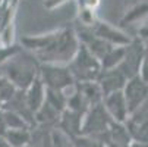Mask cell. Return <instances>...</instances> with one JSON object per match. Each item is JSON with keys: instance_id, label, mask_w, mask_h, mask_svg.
<instances>
[{"instance_id": "obj_1", "label": "cell", "mask_w": 148, "mask_h": 147, "mask_svg": "<svg viewBox=\"0 0 148 147\" xmlns=\"http://www.w3.org/2000/svg\"><path fill=\"white\" fill-rule=\"evenodd\" d=\"M40 65L34 53L21 47L0 66V75L5 77L16 90L25 91L38 77Z\"/></svg>"}, {"instance_id": "obj_2", "label": "cell", "mask_w": 148, "mask_h": 147, "mask_svg": "<svg viewBox=\"0 0 148 147\" xmlns=\"http://www.w3.org/2000/svg\"><path fill=\"white\" fill-rule=\"evenodd\" d=\"M79 47L73 27H60L56 30V35L47 49L35 55L40 63H53V65H68L75 56Z\"/></svg>"}, {"instance_id": "obj_3", "label": "cell", "mask_w": 148, "mask_h": 147, "mask_svg": "<svg viewBox=\"0 0 148 147\" xmlns=\"http://www.w3.org/2000/svg\"><path fill=\"white\" fill-rule=\"evenodd\" d=\"M66 66L76 84L97 81V78L101 72L100 60L95 56H92L82 44H79L75 56L72 57V60Z\"/></svg>"}, {"instance_id": "obj_4", "label": "cell", "mask_w": 148, "mask_h": 147, "mask_svg": "<svg viewBox=\"0 0 148 147\" xmlns=\"http://www.w3.org/2000/svg\"><path fill=\"white\" fill-rule=\"evenodd\" d=\"M38 77L43 81L46 88L59 90L62 93H65L66 97H69L75 91L76 82L73 81V78H72L66 65L41 63Z\"/></svg>"}, {"instance_id": "obj_5", "label": "cell", "mask_w": 148, "mask_h": 147, "mask_svg": "<svg viewBox=\"0 0 148 147\" xmlns=\"http://www.w3.org/2000/svg\"><path fill=\"white\" fill-rule=\"evenodd\" d=\"M113 124L112 118L106 112L103 103L91 106L82 119V128H81V135H88L94 137L100 141L104 143V137L107 134L110 125Z\"/></svg>"}, {"instance_id": "obj_6", "label": "cell", "mask_w": 148, "mask_h": 147, "mask_svg": "<svg viewBox=\"0 0 148 147\" xmlns=\"http://www.w3.org/2000/svg\"><path fill=\"white\" fill-rule=\"evenodd\" d=\"M144 56H145V43L138 37H134L131 43L125 47V56L117 69L126 77V79L136 77Z\"/></svg>"}, {"instance_id": "obj_7", "label": "cell", "mask_w": 148, "mask_h": 147, "mask_svg": "<svg viewBox=\"0 0 148 147\" xmlns=\"http://www.w3.org/2000/svg\"><path fill=\"white\" fill-rule=\"evenodd\" d=\"M91 31L98 38H101L103 41H106L107 44L113 47H126L134 38L126 31L120 30L119 27H114L101 19H97V22L91 27Z\"/></svg>"}, {"instance_id": "obj_8", "label": "cell", "mask_w": 148, "mask_h": 147, "mask_svg": "<svg viewBox=\"0 0 148 147\" xmlns=\"http://www.w3.org/2000/svg\"><path fill=\"white\" fill-rule=\"evenodd\" d=\"M125 125L128 128L132 140L148 141V99L138 109L129 113Z\"/></svg>"}, {"instance_id": "obj_9", "label": "cell", "mask_w": 148, "mask_h": 147, "mask_svg": "<svg viewBox=\"0 0 148 147\" xmlns=\"http://www.w3.org/2000/svg\"><path fill=\"white\" fill-rule=\"evenodd\" d=\"M122 93H123L129 113H132L148 99V84L145 81H142L138 75L132 77L126 81Z\"/></svg>"}, {"instance_id": "obj_10", "label": "cell", "mask_w": 148, "mask_h": 147, "mask_svg": "<svg viewBox=\"0 0 148 147\" xmlns=\"http://www.w3.org/2000/svg\"><path fill=\"white\" fill-rule=\"evenodd\" d=\"M103 106H104L106 112L109 113V116L112 118L113 122L125 124L128 116H129V110H128V106H126V101H125L122 91L112 93L109 96H106L103 99Z\"/></svg>"}, {"instance_id": "obj_11", "label": "cell", "mask_w": 148, "mask_h": 147, "mask_svg": "<svg viewBox=\"0 0 148 147\" xmlns=\"http://www.w3.org/2000/svg\"><path fill=\"white\" fill-rule=\"evenodd\" d=\"M126 81H128V79H126V77L117 68L101 71L100 75H98V78H97V84L100 86L104 97L112 94V93L122 91L123 87H125V84H126Z\"/></svg>"}, {"instance_id": "obj_12", "label": "cell", "mask_w": 148, "mask_h": 147, "mask_svg": "<svg viewBox=\"0 0 148 147\" xmlns=\"http://www.w3.org/2000/svg\"><path fill=\"white\" fill-rule=\"evenodd\" d=\"M82 119L84 115L71 109H65L60 113L59 122H57V130L62 131L69 138H76L81 135V128H82Z\"/></svg>"}, {"instance_id": "obj_13", "label": "cell", "mask_w": 148, "mask_h": 147, "mask_svg": "<svg viewBox=\"0 0 148 147\" xmlns=\"http://www.w3.org/2000/svg\"><path fill=\"white\" fill-rule=\"evenodd\" d=\"M148 18V0H125L123 16L120 18L122 25L135 24Z\"/></svg>"}, {"instance_id": "obj_14", "label": "cell", "mask_w": 148, "mask_h": 147, "mask_svg": "<svg viewBox=\"0 0 148 147\" xmlns=\"http://www.w3.org/2000/svg\"><path fill=\"white\" fill-rule=\"evenodd\" d=\"M25 94V101L28 104V108L32 113H35L41 106H43V103L46 100V87L43 81L40 79V77H37L32 82L31 86L24 91Z\"/></svg>"}, {"instance_id": "obj_15", "label": "cell", "mask_w": 148, "mask_h": 147, "mask_svg": "<svg viewBox=\"0 0 148 147\" xmlns=\"http://www.w3.org/2000/svg\"><path fill=\"white\" fill-rule=\"evenodd\" d=\"M59 118H60V112H57L54 108H51L46 101L43 103V106L34 113L35 127L47 128V130H54L57 127Z\"/></svg>"}, {"instance_id": "obj_16", "label": "cell", "mask_w": 148, "mask_h": 147, "mask_svg": "<svg viewBox=\"0 0 148 147\" xmlns=\"http://www.w3.org/2000/svg\"><path fill=\"white\" fill-rule=\"evenodd\" d=\"M76 87L79 88V91L84 94V97L87 99V101L90 103V106H95V104L103 103V91L100 88V86L97 84V81L92 82H84V84H76Z\"/></svg>"}, {"instance_id": "obj_17", "label": "cell", "mask_w": 148, "mask_h": 147, "mask_svg": "<svg viewBox=\"0 0 148 147\" xmlns=\"http://www.w3.org/2000/svg\"><path fill=\"white\" fill-rule=\"evenodd\" d=\"M31 130H8L3 140L10 147H27L31 143Z\"/></svg>"}, {"instance_id": "obj_18", "label": "cell", "mask_w": 148, "mask_h": 147, "mask_svg": "<svg viewBox=\"0 0 148 147\" xmlns=\"http://www.w3.org/2000/svg\"><path fill=\"white\" fill-rule=\"evenodd\" d=\"M123 56H125V47H112L107 53L103 56V59L100 60L101 71L117 68L120 65Z\"/></svg>"}, {"instance_id": "obj_19", "label": "cell", "mask_w": 148, "mask_h": 147, "mask_svg": "<svg viewBox=\"0 0 148 147\" xmlns=\"http://www.w3.org/2000/svg\"><path fill=\"white\" fill-rule=\"evenodd\" d=\"M47 104H50L51 108H54L57 112H63L66 109V103H68V97L65 96V93H62L59 90H51V88H46V100Z\"/></svg>"}, {"instance_id": "obj_20", "label": "cell", "mask_w": 148, "mask_h": 147, "mask_svg": "<svg viewBox=\"0 0 148 147\" xmlns=\"http://www.w3.org/2000/svg\"><path fill=\"white\" fill-rule=\"evenodd\" d=\"M3 112H5V121H6L8 130H32L27 124V121L22 116H19L18 113L5 110V109H3Z\"/></svg>"}, {"instance_id": "obj_21", "label": "cell", "mask_w": 148, "mask_h": 147, "mask_svg": "<svg viewBox=\"0 0 148 147\" xmlns=\"http://www.w3.org/2000/svg\"><path fill=\"white\" fill-rule=\"evenodd\" d=\"M50 141H51V147H73L72 138H69L68 135H65L62 131H59L57 128L51 130V133H50Z\"/></svg>"}, {"instance_id": "obj_22", "label": "cell", "mask_w": 148, "mask_h": 147, "mask_svg": "<svg viewBox=\"0 0 148 147\" xmlns=\"http://www.w3.org/2000/svg\"><path fill=\"white\" fill-rule=\"evenodd\" d=\"M72 144L73 147H107L103 141L88 135H79L76 138H72Z\"/></svg>"}, {"instance_id": "obj_23", "label": "cell", "mask_w": 148, "mask_h": 147, "mask_svg": "<svg viewBox=\"0 0 148 147\" xmlns=\"http://www.w3.org/2000/svg\"><path fill=\"white\" fill-rule=\"evenodd\" d=\"M78 9H90V10H98V6L101 0H76Z\"/></svg>"}, {"instance_id": "obj_24", "label": "cell", "mask_w": 148, "mask_h": 147, "mask_svg": "<svg viewBox=\"0 0 148 147\" xmlns=\"http://www.w3.org/2000/svg\"><path fill=\"white\" fill-rule=\"evenodd\" d=\"M138 77H139L142 81H145V82L148 84V55H145L144 59H142V62H141Z\"/></svg>"}, {"instance_id": "obj_25", "label": "cell", "mask_w": 148, "mask_h": 147, "mask_svg": "<svg viewBox=\"0 0 148 147\" xmlns=\"http://www.w3.org/2000/svg\"><path fill=\"white\" fill-rule=\"evenodd\" d=\"M6 133H8V127H6V121H5V112L0 108V138H3Z\"/></svg>"}, {"instance_id": "obj_26", "label": "cell", "mask_w": 148, "mask_h": 147, "mask_svg": "<svg viewBox=\"0 0 148 147\" xmlns=\"http://www.w3.org/2000/svg\"><path fill=\"white\" fill-rule=\"evenodd\" d=\"M129 147H148V141H136V140H132Z\"/></svg>"}, {"instance_id": "obj_27", "label": "cell", "mask_w": 148, "mask_h": 147, "mask_svg": "<svg viewBox=\"0 0 148 147\" xmlns=\"http://www.w3.org/2000/svg\"><path fill=\"white\" fill-rule=\"evenodd\" d=\"M9 2H10V5H12V6L18 8V3H19V0H9Z\"/></svg>"}, {"instance_id": "obj_28", "label": "cell", "mask_w": 148, "mask_h": 147, "mask_svg": "<svg viewBox=\"0 0 148 147\" xmlns=\"http://www.w3.org/2000/svg\"><path fill=\"white\" fill-rule=\"evenodd\" d=\"M27 147H34V146H32V144H31V143H29V144H28V146H27Z\"/></svg>"}, {"instance_id": "obj_29", "label": "cell", "mask_w": 148, "mask_h": 147, "mask_svg": "<svg viewBox=\"0 0 148 147\" xmlns=\"http://www.w3.org/2000/svg\"><path fill=\"white\" fill-rule=\"evenodd\" d=\"M2 3H3V0H0V5H2Z\"/></svg>"}]
</instances>
